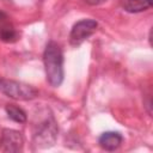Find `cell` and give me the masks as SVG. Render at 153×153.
<instances>
[{
	"label": "cell",
	"mask_w": 153,
	"mask_h": 153,
	"mask_svg": "<svg viewBox=\"0 0 153 153\" xmlns=\"http://www.w3.org/2000/svg\"><path fill=\"white\" fill-rule=\"evenodd\" d=\"M43 62L47 74V80L54 87H57L63 81V55L61 47L51 41L47 44L43 54Z\"/></svg>",
	"instance_id": "6da1fadb"
},
{
	"label": "cell",
	"mask_w": 153,
	"mask_h": 153,
	"mask_svg": "<svg viewBox=\"0 0 153 153\" xmlns=\"http://www.w3.org/2000/svg\"><path fill=\"white\" fill-rule=\"evenodd\" d=\"M0 92L16 100H31L38 94L31 85L6 78H0Z\"/></svg>",
	"instance_id": "7a4b0ae2"
},
{
	"label": "cell",
	"mask_w": 153,
	"mask_h": 153,
	"mask_svg": "<svg viewBox=\"0 0 153 153\" xmlns=\"http://www.w3.org/2000/svg\"><path fill=\"white\" fill-rule=\"evenodd\" d=\"M57 136V127L53 117L44 120L41 124L37 126V129L33 134L35 143L41 148H47L54 145Z\"/></svg>",
	"instance_id": "3957f363"
},
{
	"label": "cell",
	"mask_w": 153,
	"mask_h": 153,
	"mask_svg": "<svg viewBox=\"0 0 153 153\" xmlns=\"http://www.w3.org/2000/svg\"><path fill=\"white\" fill-rule=\"evenodd\" d=\"M98 23L93 19H82L75 23L69 33V42L73 45L81 44L85 39H87L97 29Z\"/></svg>",
	"instance_id": "277c9868"
},
{
	"label": "cell",
	"mask_w": 153,
	"mask_h": 153,
	"mask_svg": "<svg viewBox=\"0 0 153 153\" xmlns=\"http://www.w3.org/2000/svg\"><path fill=\"white\" fill-rule=\"evenodd\" d=\"M1 142L5 152H19L23 147V136L13 129H5L1 135Z\"/></svg>",
	"instance_id": "5b68a950"
},
{
	"label": "cell",
	"mask_w": 153,
	"mask_h": 153,
	"mask_svg": "<svg viewBox=\"0 0 153 153\" xmlns=\"http://www.w3.org/2000/svg\"><path fill=\"white\" fill-rule=\"evenodd\" d=\"M19 38V33L16 30L11 18L2 11H0V41L6 43H13Z\"/></svg>",
	"instance_id": "8992f818"
},
{
	"label": "cell",
	"mask_w": 153,
	"mask_h": 153,
	"mask_svg": "<svg viewBox=\"0 0 153 153\" xmlns=\"http://www.w3.org/2000/svg\"><path fill=\"white\" fill-rule=\"evenodd\" d=\"M122 141H123V137L117 131H105L98 139L99 146L105 151H115V149H117L121 146Z\"/></svg>",
	"instance_id": "52a82bcc"
},
{
	"label": "cell",
	"mask_w": 153,
	"mask_h": 153,
	"mask_svg": "<svg viewBox=\"0 0 153 153\" xmlns=\"http://www.w3.org/2000/svg\"><path fill=\"white\" fill-rule=\"evenodd\" d=\"M152 0H123V8L129 13H139L148 10Z\"/></svg>",
	"instance_id": "ba28073f"
},
{
	"label": "cell",
	"mask_w": 153,
	"mask_h": 153,
	"mask_svg": "<svg viewBox=\"0 0 153 153\" xmlns=\"http://www.w3.org/2000/svg\"><path fill=\"white\" fill-rule=\"evenodd\" d=\"M5 110H6V114H7L8 118H11L12 121H14L17 123H24V122H26L27 116H26V112L22 108L17 106L14 104H8V105H6Z\"/></svg>",
	"instance_id": "9c48e42d"
},
{
	"label": "cell",
	"mask_w": 153,
	"mask_h": 153,
	"mask_svg": "<svg viewBox=\"0 0 153 153\" xmlns=\"http://www.w3.org/2000/svg\"><path fill=\"white\" fill-rule=\"evenodd\" d=\"M87 4H91V5H98V4H102L104 2L105 0H85Z\"/></svg>",
	"instance_id": "30bf717a"
}]
</instances>
